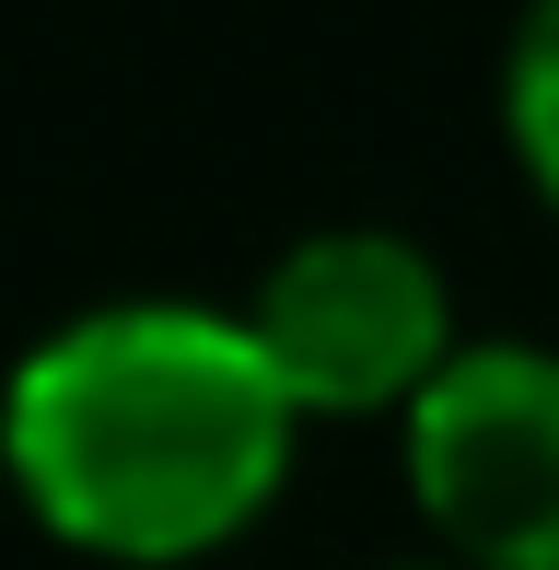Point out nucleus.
<instances>
[{
  "mask_svg": "<svg viewBox=\"0 0 559 570\" xmlns=\"http://www.w3.org/2000/svg\"><path fill=\"white\" fill-rule=\"evenodd\" d=\"M409 501L443 570H559V350L467 338L409 407Z\"/></svg>",
  "mask_w": 559,
  "mask_h": 570,
  "instance_id": "nucleus-3",
  "label": "nucleus"
},
{
  "mask_svg": "<svg viewBox=\"0 0 559 570\" xmlns=\"http://www.w3.org/2000/svg\"><path fill=\"white\" fill-rule=\"evenodd\" d=\"M409 570H443V559H409Z\"/></svg>",
  "mask_w": 559,
  "mask_h": 570,
  "instance_id": "nucleus-5",
  "label": "nucleus"
},
{
  "mask_svg": "<svg viewBox=\"0 0 559 570\" xmlns=\"http://www.w3.org/2000/svg\"><path fill=\"white\" fill-rule=\"evenodd\" d=\"M501 140H513L524 187L559 210V0L513 36V59H501Z\"/></svg>",
  "mask_w": 559,
  "mask_h": 570,
  "instance_id": "nucleus-4",
  "label": "nucleus"
},
{
  "mask_svg": "<svg viewBox=\"0 0 559 570\" xmlns=\"http://www.w3.org/2000/svg\"><path fill=\"white\" fill-rule=\"evenodd\" d=\"M234 315L257 326L292 420H385V407L409 420L431 396V373L467 350L443 268L385 222H326L303 245H280Z\"/></svg>",
  "mask_w": 559,
  "mask_h": 570,
  "instance_id": "nucleus-2",
  "label": "nucleus"
},
{
  "mask_svg": "<svg viewBox=\"0 0 559 570\" xmlns=\"http://www.w3.org/2000/svg\"><path fill=\"white\" fill-rule=\"evenodd\" d=\"M292 396L234 303H82L0 384V465L59 548L175 570L234 548L292 478Z\"/></svg>",
  "mask_w": 559,
  "mask_h": 570,
  "instance_id": "nucleus-1",
  "label": "nucleus"
}]
</instances>
